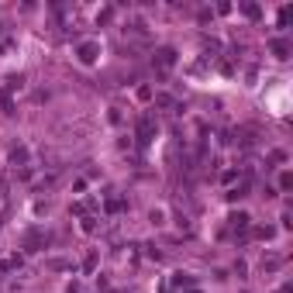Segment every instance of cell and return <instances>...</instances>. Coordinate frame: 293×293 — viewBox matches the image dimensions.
<instances>
[{
    "instance_id": "1",
    "label": "cell",
    "mask_w": 293,
    "mask_h": 293,
    "mask_svg": "<svg viewBox=\"0 0 293 293\" xmlns=\"http://www.w3.org/2000/svg\"><path fill=\"white\" fill-rule=\"evenodd\" d=\"M173 62H176V52H173V49H159V52H155V66H159L162 73L173 69Z\"/></svg>"
},
{
    "instance_id": "2",
    "label": "cell",
    "mask_w": 293,
    "mask_h": 293,
    "mask_svg": "<svg viewBox=\"0 0 293 293\" xmlns=\"http://www.w3.org/2000/svg\"><path fill=\"white\" fill-rule=\"evenodd\" d=\"M21 266V255H7V259H0V273H10V269H17Z\"/></svg>"
},
{
    "instance_id": "3",
    "label": "cell",
    "mask_w": 293,
    "mask_h": 293,
    "mask_svg": "<svg viewBox=\"0 0 293 293\" xmlns=\"http://www.w3.org/2000/svg\"><path fill=\"white\" fill-rule=\"evenodd\" d=\"M273 52H276V59H287L290 56V45L287 42H273Z\"/></svg>"
},
{
    "instance_id": "4",
    "label": "cell",
    "mask_w": 293,
    "mask_h": 293,
    "mask_svg": "<svg viewBox=\"0 0 293 293\" xmlns=\"http://www.w3.org/2000/svg\"><path fill=\"white\" fill-rule=\"evenodd\" d=\"M234 228H248V214H238V218H231Z\"/></svg>"
},
{
    "instance_id": "5",
    "label": "cell",
    "mask_w": 293,
    "mask_h": 293,
    "mask_svg": "<svg viewBox=\"0 0 293 293\" xmlns=\"http://www.w3.org/2000/svg\"><path fill=\"white\" fill-rule=\"evenodd\" d=\"M10 159H14V162H24V159H28V152H24V148H14V152H10Z\"/></svg>"
}]
</instances>
